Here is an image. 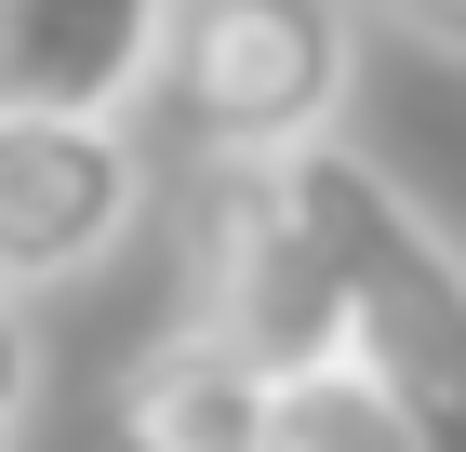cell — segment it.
Returning <instances> with one entry per match:
<instances>
[{"label":"cell","mask_w":466,"mask_h":452,"mask_svg":"<svg viewBox=\"0 0 466 452\" xmlns=\"http://www.w3.org/2000/svg\"><path fill=\"white\" fill-rule=\"evenodd\" d=\"M280 174L333 266V359L413 426V452H466V253L440 240V213L387 186L347 134L293 146Z\"/></svg>","instance_id":"6da1fadb"},{"label":"cell","mask_w":466,"mask_h":452,"mask_svg":"<svg viewBox=\"0 0 466 452\" xmlns=\"http://www.w3.org/2000/svg\"><path fill=\"white\" fill-rule=\"evenodd\" d=\"M160 94L187 160H293L360 94V0H174Z\"/></svg>","instance_id":"7a4b0ae2"},{"label":"cell","mask_w":466,"mask_h":452,"mask_svg":"<svg viewBox=\"0 0 466 452\" xmlns=\"http://www.w3.org/2000/svg\"><path fill=\"white\" fill-rule=\"evenodd\" d=\"M187 319H214L253 373H320L333 359V266L307 240L280 160H200L187 186Z\"/></svg>","instance_id":"3957f363"},{"label":"cell","mask_w":466,"mask_h":452,"mask_svg":"<svg viewBox=\"0 0 466 452\" xmlns=\"http://www.w3.org/2000/svg\"><path fill=\"white\" fill-rule=\"evenodd\" d=\"M147 226V146L134 120L0 106V293H67Z\"/></svg>","instance_id":"277c9868"},{"label":"cell","mask_w":466,"mask_h":452,"mask_svg":"<svg viewBox=\"0 0 466 452\" xmlns=\"http://www.w3.org/2000/svg\"><path fill=\"white\" fill-rule=\"evenodd\" d=\"M174 0H0V106H67V120H134L160 94Z\"/></svg>","instance_id":"5b68a950"},{"label":"cell","mask_w":466,"mask_h":452,"mask_svg":"<svg viewBox=\"0 0 466 452\" xmlns=\"http://www.w3.org/2000/svg\"><path fill=\"white\" fill-rule=\"evenodd\" d=\"M267 386L280 373H253L214 319H174V333H147V347L120 359L94 439L107 452H253L267 439Z\"/></svg>","instance_id":"8992f818"},{"label":"cell","mask_w":466,"mask_h":452,"mask_svg":"<svg viewBox=\"0 0 466 452\" xmlns=\"http://www.w3.org/2000/svg\"><path fill=\"white\" fill-rule=\"evenodd\" d=\"M253 452H413V426H400L347 359H320V373H280V386H267V439H253Z\"/></svg>","instance_id":"52a82bcc"},{"label":"cell","mask_w":466,"mask_h":452,"mask_svg":"<svg viewBox=\"0 0 466 452\" xmlns=\"http://www.w3.org/2000/svg\"><path fill=\"white\" fill-rule=\"evenodd\" d=\"M27 399H40V333H27V306L0 293V439L27 426Z\"/></svg>","instance_id":"ba28073f"},{"label":"cell","mask_w":466,"mask_h":452,"mask_svg":"<svg viewBox=\"0 0 466 452\" xmlns=\"http://www.w3.org/2000/svg\"><path fill=\"white\" fill-rule=\"evenodd\" d=\"M373 14H387V27H400V40H427L440 67H453V80H466V0H373Z\"/></svg>","instance_id":"9c48e42d"},{"label":"cell","mask_w":466,"mask_h":452,"mask_svg":"<svg viewBox=\"0 0 466 452\" xmlns=\"http://www.w3.org/2000/svg\"><path fill=\"white\" fill-rule=\"evenodd\" d=\"M0 452H14V439H0Z\"/></svg>","instance_id":"30bf717a"}]
</instances>
